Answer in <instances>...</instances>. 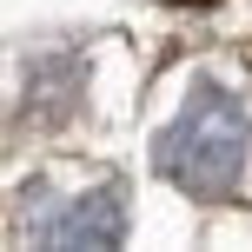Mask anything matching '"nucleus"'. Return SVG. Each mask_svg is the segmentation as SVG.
<instances>
[{
    "label": "nucleus",
    "mask_w": 252,
    "mask_h": 252,
    "mask_svg": "<svg viewBox=\"0 0 252 252\" xmlns=\"http://www.w3.org/2000/svg\"><path fill=\"white\" fill-rule=\"evenodd\" d=\"M173 7H213V0H173Z\"/></svg>",
    "instance_id": "7ed1b4c3"
},
{
    "label": "nucleus",
    "mask_w": 252,
    "mask_h": 252,
    "mask_svg": "<svg viewBox=\"0 0 252 252\" xmlns=\"http://www.w3.org/2000/svg\"><path fill=\"white\" fill-rule=\"evenodd\" d=\"M40 246H113L120 239V192H87V199H66V206H40Z\"/></svg>",
    "instance_id": "f03ea898"
},
{
    "label": "nucleus",
    "mask_w": 252,
    "mask_h": 252,
    "mask_svg": "<svg viewBox=\"0 0 252 252\" xmlns=\"http://www.w3.org/2000/svg\"><path fill=\"white\" fill-rule=\"evenodd\" d=\"M246 146H252V120L226 87L199 80L179 106V120L159 133V166L173 186H186L192 199H226L246 173Z\"/></svg>",
    "instance_id": "f257e3e1"
}]
</instances>
